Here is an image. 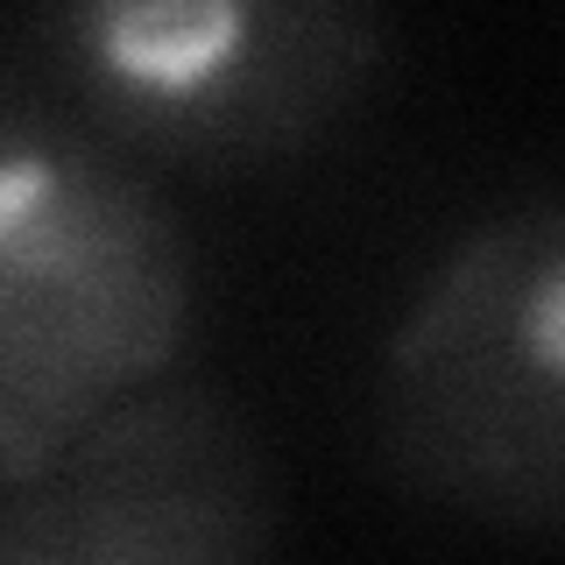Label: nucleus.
I'll return each mask as SVG.
<instances>
[{
	"label": "nucleus",
	"instance_id": "obj_3",
	"mask_svg": "<svg viewBox=\"0 0 565 565\" xmlns=\"http://www.w3.org/2000/svg\"><path fill=\"white\" fill-rule=\"evenodd\" d=\"M382 64V14L347 0H78L35 22V85L156 177L297 156Z\"/></svg>",
	"mask_w": 565,
	"mask_h": 565
},
{
	"label": "nucleus",
	"instance_id": "obj_1",
	"mask_svg": "<svg viewBox=\"0 0 565 565\" xmlns=\"http://www.w3.org/2000/svg\"><path fill=\"white\" fill-rule=\"evenodd\" d=\"M199 255L163 177L43 85H0V488L120 396L177 375Z\"/></svg>",
	"mask_w": 565,
	"mask_h": 565
},
{
	"label": "nucleus",
	"instance_id": "obj_2",
	"mask_svg": "<svg viewBox=\"0 0 565 565\" xmlns=\"http://www.w3.org/2000/svg\"><path fill=\"white\" fill-rule=\"evenodd\" d=\"M382 446L411 488L509 530L565 509V212L523 191L459 234L382 347Z\"/></svg>",
	"mask_w": 565,
	"mask_h": 565
},
{
	"label": "nucleus",
	"instance_id": "obj_4",
	"mask_svg": "<svg viewBox=\"0 0 565 565\" xmlns=\"http://www.w3.org/2000/svg\"><path fill=\"white\" fill-rule=\"evenodd\" d=\"M276 473L220 388L149 382L22 488H0V565H269Z\"/></svg>",
	"mask_w": 565,
	"mask_h": 565
}]
</instances>
